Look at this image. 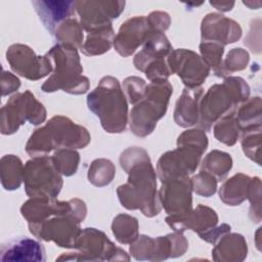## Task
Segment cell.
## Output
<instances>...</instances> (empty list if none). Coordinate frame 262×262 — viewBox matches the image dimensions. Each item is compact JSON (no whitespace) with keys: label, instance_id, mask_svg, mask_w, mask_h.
<instances>
[{"label":"cell","instance_id":"d4e9b609","mask_svg":"<svg viewBox=\"0 0 262 262\" xmlns=\"http://www.w3.org/2000/svg\"><path fill=\"white\" fill-rule=\"evenodd\" d=\"M56 39H58L61 44L71 45L74 47H82L83 33L80 24L73 17L68 18L62 24H60L55 30Z\"/></svg>","mask_w":262,"mask_h":262},{"label":"cell","instance_id":"484cf974","mask_svg":"<svg viewBox=\"0 0 262 262\" xmlns=\"http://www.w3.org/2000/svg\"><path fill=\"white\" fill-rule=\"evenodd\" d=\"M113 231L121 243L132 242L137 234V220L128 215H119L114 220Z\"/></svg>","mask_w":262,"mask_h":262},{"label":"cell","instance_id":"44dd1931","mask_svg":"<svg viewBox=\"0 0 262 262\" xmlns=\"http://www.w3.org/2000/svg\"><path fill=\"white\" fill-rule=\"evenodd\" d=\"M250 178L244 174H236L228 179L220 188V199L231 206L241 204L248 194Z\"/></svg>","mask_w":262,"mask_h":262},{"label":"cell","instance_id":"ac0fdd59","mask_svg":"<svg viewBox=\"0 0 262 262\" xmlns=\"http://www.w3.org/2000/svg\"><path fill=\"white\" fill-rule=\"evenodd\" d=\"M170 50L171 45L166 36L162 32H152L146 39L144 48L135 56L134 64L136 69L144 72L150 63L163 59Z\"/></svg>","mask_w":262,"mask_h":262},{"label":"cell","instance_id":"9a60e30c","mask_svg":"<svg viewBox=\"0 0 262 262\" xmlns=\"http://www.w3.org/2000/svg\"><path fill=\"white\" fill-rule=\"evenodd\" d=\"M242 30L239 25L223 15L210 13L202 23L203 42H212L220 45L235 42L239 39Z\"/></svg>","mask_w":262,"mask_h":262},{"label":"cell","instance_id":"7a4b0ae2","mask_svg":"<svg viewBox=\"0 0 262 262\" xmlns=\"http://www.w3.org/2000/svg\"><path fill=\"white\" fill-rule=\"evenodd\" d=\"M207 145V137L201 130H189L181 134L178 148L166 152L159 160L158 172L162 182L193 173Z\"/></svg>","mask_w":262,"mask_h":262},{"label":"cell","instance_id":"7c38bea8","mask_svg":"<svg viewBox=\"0 0 262 262\" xmlns=\"http://www.w3.org/2000/svg\"><path fill=\"white\" fill-rule=\"evenodd\" d=\"M6 56L11 69L30 80L40 79L46 76L51 70L50 61L46 55L37 56L34 51L26 45H11L7 50Z\"/></svg>","mask_w":262,"mask_h":262},{"label":"cell","instance_id":"30bf717a","mask_svg":"<svg viewBox=\"0 0 262 262\" xmlns=\"http://www.w3.org/2000/svg\"><path fill=\"white\" fill-rule=\"evenodd\" d=\"M168 66L171 73H177L188 88L199 87L209 74V66L196 53L179 49L170 53Z\"/></svg>","mask_w":262,"mask_h":262},{"label":"cell","instance_id":"5b68a950","mask_svg":"<svg viewBox=\"0 0 262 262\" xmlns=\"http://www.w3.org/2000/svg\"><path fill=\"white\" fill-rule=\"evenodd\" d=\"M51 68H54L52 76L43 84L42 90L52 92L62 89L69 93L81 94L88 89V79L83 77L80 59L76 47L58 44L46 54Z\"/></svg>","mask_w":262,"mask_h":262},{"label":"cell","instance_id":"277c9868","mask_svg":"<svg viewBox=\"0 0 262 262\" xmlns=\"http://www.w3.org/2000/svg\"><path fill=\"white\" fill-rule=\"evenodd\" d=\"M90 136L87 130L64 117L52 118L46 126L36 130L27 143V151L33 157L44 155L53 148L84 147Z\"/></svg>","mask_w":262,"mask_h":262},{"label":"cell","instance_id":"52a82bcc","mask_svg":"<svg viewBox=\"0 0 262 262\" xmlns=\"http://www.w3.org/2000/svg\"><path fill=\"white\" fill-rule=\"evenodd\" d=\"M171 93L172 87L167 80L146 86L144 97L131 111L130 128L134 134L145 136L151 133L157 121L166 113Z\"/></svg>","mask_w":262,"mask_h":262},{"label":"cell","instance_id":"4316f807","mask_svg":"<svg viewBox=\"0 0 262 262\" xmlns=\"http://www.w3.org/2000/svg\"><path fill=\"white\" fill-rule=\"evenodd\" d=\"M239 125L237 120L231 115L224 117L215 126V136L217 139L225 144L232 145L237 138Z\"/></svg>","mask_w":262,"mask_h":262},{"label":"cell","instance_id":"5bb4252c","mask_svg":"<svg viewBox=\"0 0 262 262\" xmlns=\"http://www.w3.org/2000/svg\"><path fill=\"white\" fill-rule=\"evenodd\" d=\"M152 32L157 31H154L147 17L135 16L129 18L119 30V34L115 39V48L121 55L128 56L140 44L145 42Z\"/></svg>","mask_w":262,"mask_h":262},{"label":"cell","instance_id":"d6986e66","mask_svg":"<svg viewBox=\"0 0 262 262\" xmlns=\"http://www.w3.org/2000/svg\"><path fill=\"white\" fill-rule=\"evenodd\" d=\"M201 94L202 89H198V87L185 89L183 91L182 96L177 101L175 110V121L177 125L187 127L196 123Z\"/></svg>","mask_w":262,"mask_h":262},{"label":"cell","instance_id":"2e32d148","mask_svg":"<svg viewBox=\"0 0 262 262\" xmlns=\"http://www.w3.org/2000/svg\"><path fill=\"white\" fill-rule=\"evenodd\" d=\"M33 6L43 25L50 34H54L57 27L71 18L76 10V1H33Z\"/></svg>","mask_w":262,"mask_h":262},{"label":"cell","instance_id":"9c48e42d","mask_svg":"<svg viewBox=\"0 0 262 262\" xmlns=\"http://www.w3.org/2000/svg\"><path fill=\"white\" fill-rule=\"evenodd\" d=\"M2 112V133L11 134L19 125L29 120L32 124L38 125L45 120L46 112L43 105L38 102L30 91L15 94L1 110Z\"/></svg>","mask_w":262,"mask_h":262},{"label":"cell","instance_id":"8fae6325","mask_svg":"<svg viewBox=\"0 0 262 262\" xmlns=\"http://www.w3.org/2000/svg\"><path fill=\"white\" fill-rule=\"evenodd\" d=\"M125 1H76L81 24L88 32L110 26L124 10Z\"/></svg>","mask_w":262,"mask_h":262},{"label":"cell","instance_id":"e0dca14e","mask_svg":"<svg viewBox=\"0 0 262 262\" xmlns=\"http://www.w3.org/2000/svg\"><path fill=\"white\" fill-rule=\"evenodd\" d=\"M218 221L216 213L210 208L198 206L194 212H189L183 216H170L167 218L168 224L175 230H183V228H191L199 233L209 231L216 225ZM205 234V233H204ZM203 235V234H202Z\"/></svg>","mask_w":262,"mask_h":262},{"label":"cell","instance_id":"f546056e","mask_svg":"<svg viewBox=\"0 0 262 262\" xmlns=\"http://www.w3.org/2000/svg\"><path fill=\"white\" fill-rule=\"evenodd\" d=\"M216 179L211 174L202 171L195 177L192 178L191 186L199 194L209 196L216 190Z\"/></svg>","mask_w":262,"mask_h":262},{"label":"cell","instance_id":"d6a6232c","mask_svg":"<svg viewBox=\"0 0 262 262\" xmlns=\"http://www.w3.org/2000/svg\"><path fill=\"white\" fill-rule=\"evenodd\" d=\"M211 5H213L214 7H216L218 10H222V11H227L230 10L231 7H233L234 2H210Z\"/></svg>","mask_w":262,"mask_h":262},{"label":"cell","instance_id":"ba28073f","mask_svg":"<svg viewBox=\"0 0 262 262\" xmlns=\"http://www.w3.org/2000/svg\"><path fill=\"white\" fill-rule=\"evenodd\" d=\"M27 194L38 198H54L60 191L62 179L52 158H35L24 168Z\"/></svg>","mask_w":262,"mask_h":262},{"label":"cell","instance_id":"6da1fadb","mask_svg":"<svg viewBox=\"0 0 262 262\" xmlns=\"http://www.w3.org/2000/svg\"><path fill=\"white\" fill-rule=\"evenodd\" d=\"M120 162L130 175L128 183L118 188L123 206L140 209L148 217L159 214L161 206L156 190V174L147 154L141 148H129L122 154Z\"/></svg>","mask_w":262,"mask_h":262},{"label":"cell","instance_id":"83f0119b","mask_svg":"<svg viewBox=\"0 0 262 262\" xmlns=\"http://www.w3.org/2000/svg\"><path fill=\"white\" fill-rule=\"evenodd\" d=\"M54 165L59 173L70 176L77 170L79 163V155L75 150L59 149L52 158Z\"/></svg>","mask_w":262,"mask_h":262},{"label":"cell","instance_id":"cb8c5ba5","mask_svg":"<svg viewBox=\"0 0 262 262\" xmlns=\"http://www.w3.org/2000/svg\"><path fill=\"white\" fill-rule=\"evenodd\" d=\"M231 158L228 154L214 150L210 152L204 160L202 168L212 176H216L218 179H222L231 168Z\"/></svg>","mask_w":262,"mask_h":262},{"label":"cell","instance_id":"ffe728a7","mask_svg":"<svg viewBox=\"0 0 262 262\" xmlns=\"http://www.w3.org/2000/svg\"><path fill=\"white\" fill-rule=\"evenodd\" d=\"M44 250L39 243L31 238H19L2 247L3 260H44Z\"/></svg>","mask_w":262,"mask_h":262},{"label":"cell","instance_id":"3957f363","mask_svg":"<svg viewBox=\"0 0 262 262\" xmlns=\"http://www.w3.org/2000/svg\"><path fill=\"white\" fill-rule=\"evenodd\" d=\"M89 108L99 117L104 130L111 133L124 131L127 124V102L119 81L104 77L87 97Z\"/></svg>","mask_w":262,"mask_h":262},{"label":"cell","instance_id":"8992f818","mask_svg":"<svg viewBox=\"0 0 262 262\" xmlns=\"http://www.w3.org/2000/svg\"><path fill=\"white\" fill-rule=\"evenodd\" d=\"M249 92L248 85L237 77H230L222 85L210 87L200 104L202 126L210 129L215 120L231 115L235 105L248 98Z\"/></svg>","mask_w":262,"mask_h":262},{"label":"cell","instance_id":"1f68e13d","mask_svg":"<svg viewBox=\"0 0 262 262\" xmlns=\"http://www.w3.org/2000/svg\"><path fill=\"white\" fill-rule=\"evenodd\" d=\"M248 60L249 55L246 51L242 50L241 48H234L227 55L225 69L229 70V73L236 70H243L247 64Z\"/></svg>","mask_w":262,"mask_h":262},{"label":"cell","instance_id":"4fadbf2b","mask_svg":"<svg viewBox=\"0 0 262 262\" xmlns=\"http://www.w3.org/2000/svg\"><path fill=\"white\" fill-rule=\"evenodd\" d=\"M191 181L180 177L163 182L160 199L171 216H183L191 208Z\"/></svg>","mask_w":262,"mask_h":262},{"label":"cell","instance_id":"f1b7e54d","mask_svg":"<svg viewBox=\"0 0 262 262\" xmlns=\"http://www.w3.org/2000/svg\"><path fill=\"white\" fill-rule=\"evenodd\" d=\"M90 169L99 171V173L98 172H89V174H88L89 180L93 184L98 185V186L108 184L115 175V168H114L112 162H110L108 160H104V159L96 160L92 163Z\"/></svg>","mask_w":262,"mask_h":262},{"label":"cell","instance_id":"7402d4cb","mask_svg":"<svg viewBox=\"0 0 262 262\" xmlns=\"http://www.w3.org/2000/svg\"><path fill=\"white\" fill-rule=\"evenodd\" d=\"M113 40L114 31L112 26H104L89 32L88 38L82 46V50L87 55L101 54L111 48Z\"/></svg>","mask_w":262,"mask_h":262},{"label":"cell","instance_id":"4dcf8cb0","mask_svg":"<svg viewBox=\"0 0 262 262\" xmlns=\"http://www.w3.org/2000/svg\"><path fill=\"white\" fill-rule=\"evenodd\" d=\"M124 88L131 103L140 101L144 97L146 92V85L144 81L136 77L127 78L124 81Z\"/></svg>","mask_w":262,"mask_h":262},{"label":"cell","instance_id":"603a6c76","mask_svg":"<svg viewBox=\"0 0 262 262\" xmlns=\"http://www.w3.org/2000/svg\"><path fill=\"white\" fill-rule=\"evenodd\" d=\"M1 179L6 189H15L20 185L24 178V169L18 158L10 155L1 160Z\"/></svg>","mask_w":262,"mask_h":262}]
</instances>
